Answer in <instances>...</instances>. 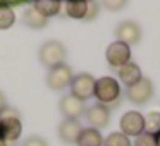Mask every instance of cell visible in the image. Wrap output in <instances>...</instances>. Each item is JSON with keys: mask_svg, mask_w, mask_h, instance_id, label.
Segmentation results:
<instances>
[{"mask_svg": "<svg viewBox=\"0 0 160 146\" xmlns=\"http://www.w3.org/2000/svg\"><path fill=\"white\" fill-rule=\"evenodd\" d=\"M66 57H67V50L64 46V43L57 41V40H48L45 41L38 50V60L42 66L45 67H55L59 64L66 62Z\"/></svg>", "mask_w": 160, "mask_h": 146, "instance_id": "3", "label": "cell"}, {"mask_svg": "<svg viewBox=\"0 0 160 146\" xmlns=\"http://www.w3.org/2000/svg\"><path fill=\"white\" fill-rule=\"evenodd\" d=\"M16 22V14L11 5L0 4V29H9Z\"/></svg>", "mask_w": 160, "mask_h": 146, "instance_id": "19", "label": "cell"}, {"mask_svg": "<svg viewBox=\"0 0 160 146\" xmlns=\"http://www.w3.org/2000/svg\"><path fill=\"white\" fill-rule=\"evenodd\" d=\"M7 107H9V105H7V98H5V95L0 91V114H2Z\"/></svg>", "mask_w": 160, "mask_h": 146, "instance_id": "25", "label": "cell"}, {"mask_svg": "<svg viewBox=\"0 0 160 146\" xmlns=\"http://www.w3.org/2000/svg\"><path fill=\"white\" fill-rule=\"evenodd\" d=\"M22 22L31 29H43L48 24V19L43 17L35 7H31V9H28V11H24V14H22Z\"/></svg>", "mask_w": 160, "mask_h": 146, "instance_id": "16", "label": "cell"}, {"mask_svg": "<svg viewBox=\"0 0 160 146\" xmlns=\"http://www.w3.org/2000/svg\"><path fill=\"white\" fill-rule=\"evenodd\" d=\"M105 59L107 64L114 69H121L122 66H126L128 62H131V46L124 45L121 41H112L107 46V52H105Z\"/></svg>", "mask_w": 160, "mask_h": 146, "instance_id": "7", "label": "cell"}, {"mask_svg": "<svg viewBox=\"0 0 160 146\" xmlns=\"http://www.w3.org/2000/svg\"><path fill=\"white\" fill-rule=\"evenodd\" d=\"M81 131H83V125L79 120H72V119H64L59 125V134L60 141L66 143V144H76L78 138H79Z\"/></svg>", "mask_w": 160, "mask_h": 146, "instance_id": "12", "label": "cell"}, {"mask_svg": "<svg viewBox=\"0 0 160 146\" xmlns=\"http://www.w3.org/2000/svg\"><path fill=\"white\" fill-rule=\"evenodd\" d=\"M0 138L4 139L5 143H16L19 138H21L22 132V124L19 120V114L14 110V108L7 107L2 114H0Z\"/></svg>", "mask_w": 160, "mask_h": 146, "instance_id": "2", "label": "cell"}, {"mask_svg": "<svg viewBox=\"0 0 160 146\" xmlns=\"http://www.w3.org/2000/svg\"><path fill=\"white\" fill-rule=\"evenodd\" d=\"M72 77L74 74L71 66H67L66 62L59 64L55 67H50L48 72H47V86L52 91H64L71 86Z\"/></svg>", "mask_w": 160, "mask_h": 146, "instance_id": "4", "label": "cell"}, {"mask_svg": "<svg viewBox=\"0 0 160 146\" xmlns=\"http://www.w3.org/2000/svg\"><path fill=\"white\" fill-rule=\"evenodd\" d=\"M134 146H158V144H157V138L153 134L141 132V134L134 139Z\"/></svg>", "mask_w": 160, "mask_h": 146, "instance_id": "21", "label": "cell"}, {"mask_svg": "<svg viewBox=\"0 0 160 146\" xmlns=\"http://www.w3.org/2000/svg\"><path fill=\"white\" fill-rule=\"evenodd\" d=\"M119 127H121V132L124 136H134L138 138L141 132H145V117H143L139 112L136 110H129L126 112L121 117V122H119Z\"/></svg>", "mask_w": 160, "mask_h": 146, "instance_id": "8", "label": "cell"}, {"mask_svg": "<svg viewBox=\"0 0 160 146\" xmlns=\"http://www.w3.org/2000/svg\"><path fill=\"white\" fill-rule=\"evenodd\" d=\"M0 146H9V144H7V143H5L2 138H0Z\"/></svg>", "mask_w": 160, "mask_h": 146, "instance_id": "26", "label": "cell"}, {"mask_svg": "<svg viewBox=\"0 0 160 146\" xmlns=\"http://www.w3.org/2000/svg\"><path fill=\"white\" fill-rule=\"evenodd\" d=\"M93 96L97 98L98 103L108 107V110H114L121 105V100H122L121 84L115 77L103 76L100 79H97V83H95Z\"/></svg>", "mask_w": 160, "mask_h": 146, "instance_id": "1", "label": "cell"}, {"mask_svg": "<svg viewBox=\"0 0 160 146\" xmlns=\"http://www.w3.org/2000/svg\"><path fill=\"white\" fill-rule=\"evenodd\" d=\"M84 117H86L90 127L97 129V131H100V129L107 127V125L110 124V110H108V107L98 103V101L86 108Z\"/></svg>", "mask_w": 160, "mask_h": 146, "instance_id": "10", "label": "cell"}, {"mask_svg": "<svg viewBox=\"0 0 160 146\" xmlns=\"http://www.w3.org/2000/svg\"><path fill=\"white\" fill-rule=\"evenodd\" d=\"M21 146H48V143L43 138H40V136H29Z\"/></svg>", "mask_w": 160, "mask_h": 146, "instance_id": "23", "label": "cell"}, {"mask_svg": "<svg viewBox=\"0 0 160 146\" xmlns=\"http://www.w3.org/2000/svg\"><path fill=\"white\" fill-rule=\"evenodd\" d=\"M88 12V2L86 0H69L66 2V14L78 21H84Z\"/></svg>", "mask_w": 160, "mask_h": 146, "instance_id": "17", "label": "cell"}, {"mask_svg": "<svg viewBox=\"0 0 160 146\" xmlns=\"http://www.w3.org/2000/svg\"><path fill=\"white\" fill-rule=\"evenodd\" d=\"M117 76L126 88H131L132 84H136L141 79L143 74H141V69H139V66L136 62H128L121 69H117Z\"/></svg>", "mask_w": 160, "mask_h": 146, "instance_id": "13", "label": "cell"}, {"mask_svg": "<svg viewBox=\"0 0 160 146\" xmlns=\"http://www.w3.org/2000/svg\"><path fill=\"white\" fill-rule=\"evenodd\" d=\"M153 90H155V88H153L152 79L143 76L136 84H132L131 88H128L126 98L134 105H146L153 98V93H155Z\"/></svg>", "mask_w": 160, "mask_h": 146, "instance_id": "5", "label": "cell"}, {"mask_svg": "<svg viewBox=\"0 0 160 146\" xmlns=\"http://www.w3.org/2000/svg\"><path fill=\"white\" fill-rule=\"evenodd\" d=\"M103 5L108 11H121V9L126 7V2H122V0H107V2H103Z\"/></svg>", "mask_w": 160, "mask_h": 146, "instance_id": "24", "label": "cell"}, {"mask_svg": "<svg viewBox=\"0 0 160 146\" xmlns=\"http://www.w3.org/2000/svg\"><path fill=\"white\" fill-rule=\"evenodd\" d=\"M155 138H157V144H158V146H160V132H158V134H157V136H155Z\"/></svg>", "mask_w": 160, "mask_h": 146, "instance_id": "27", "label": "cell"}, {"mask_svg": "<svg viewBox=\"0 0 160 146\" xmlns=\"http://www.w3.org/2000/svg\"><path fill=\"white\" fill-rule=\"evenodd\" d=\"M98 12H100V4L98 2H88V12L84 21H93L98 17Z\"/></svg>", "mask_w": 160, "mask_h": 146, "instance_id": "22", "label": "cell"}, {"mask_svg": "<svg viewBox=\"0 0 160 146\" xmlns=\"http://www.w3.org/2000/svg\"><path fill=\"white\" fill-rule=\"evenodd\" d=\"M59 110L60 114L64 115V119H72V120H78L79 117H83L84 112H86V105H84L83 100L72 96V95H64L59 101Z\"/></svg>", "mask_w": 160, "mask_h": 146, "instance_id": "11", "label": "cell"}, {"mask_svg": "<svg viewBox=\"0 0 160 146\" xmlns=\"http://www.w3.org/2000/svg\"><path fill=\"white\" fill-rule=\"evenodd\" d=\"M141 26L134 21H122L121 24H117L115 28V36L117 41L124 43V45H138L141 41Z\"/></svg>", "mask_w": 160, "mask_h": 146, "instance_id": "9", "label": "cell"}, {"mask_svg": "<svg viewBox=\"0 0 160 146\" xmlns=\"http://www.w3.org/2000/svg\"><path fill=\"white\" fill-rule=\"evenodd\" d=\"M143 117H145V132L157 136L160 132V112L153 110L143 115Z\"/></svg>", "mask_w": 160, "mask_h": 146, "instance_id": "18", "label": "cell"}, {"mask_svg": "<svg viewBox=\"0 0 160 146\" xmlns=\"http://www.w3.org/2000/svg\"><path fill=\"white\" fill-rule=\"evenodd\" d=\"M0 122H2V119H0Z\"/></svg>", "mask_w": 160, "mask_h": 146, "instance_id": "28", "label": "cell"}, {"mask_svg": "<svg viewBox=\"0 0 160 146\" xmlns=\"http://www.w3.org/2000/svg\"><path fill=\"white\" fill-rule=\"evenodd\" d=\"M76 144L78 146H103L102 132L93 129V127H83Z\"/></svg>", "mask_w": 160, "mask_h": 146, "instance_id": "14", "label": "cell"}, {"mask_svg": "<svg viewBox=\"0 0 160 146\" xmlns=\"http://www.w3.org/2000/svg\"><path fill=\"white\" fill-rule=\"evenodd\" d=\"M103 146H131V141L122 132H110L108 138L103 141Z\"/></svg>", "mask_w": 160, "mask_h": 146, "instance_id": "20", "label": "cell"}, {"mask_svg": "<svg viewBox=\"0 0 160 146\" xmlns=\"http://www.w3.org/2000/svg\"><path fill=\"white\" fill-rule=\"evenodd\" d=\"M33 7L43 16V17H53L60 12L62 9V4H60L59 0H35L33 2Z\"/></svg>", "mask_w": 160, "mask_h": 146, "instance_id": "15", "label": "cell"}, {"mask_svg": "<svg viewBox=\"0 0 160 146\" xmlns=\"http://www.w3.org/2000/svg\"><path fill=\"white\" fill-rule=\"evenodd\" d=\"M95 79L90 72H81V74H76L72 77V83H71V95L79 100L86 101L93 96V91H95Z\"/></svg>", "mask_w": 160, "mask_h": 146, "instance_id": "6", "label": "cell"}]
</instances>
